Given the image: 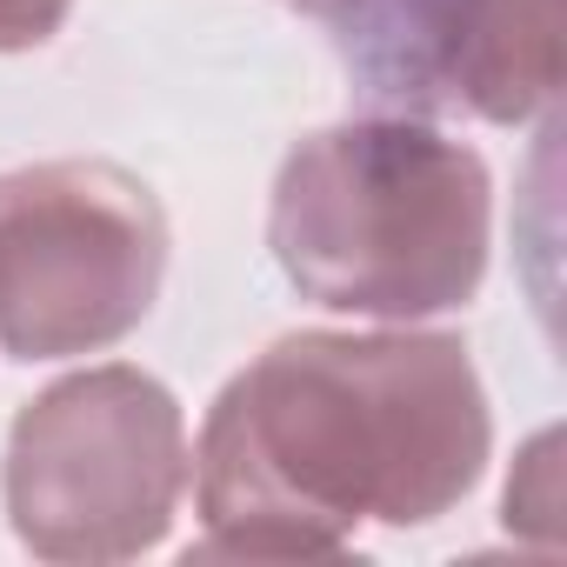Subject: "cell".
I'll use <instances>...</instances> for the list:
<instances>
[{"label":"cell","mask_w":567,"mask_h":567,"mask_svg":"<svg viewBox=\"0 0 567 567\" xmlns=\"http://www.w3.org/2000/svg\"><path fill=\"white\" fill-rule=\"evenodd\" d=\"M487 441L454 334H288L207 408L194 560H334L361 520L427 527L467 501Z\"/></svg>","instance_id":"cell-1"},{"label":"cell","mask_w":567,"mask_h":567,"mask_svg":"<svg viewBox=\"0 0 567 567\" xmlns=\"http://www.w3.org/2000/svg\"><path fill=\"white\" fill-rule=\"evenodd\" d=\"M487 161L421 121L308 134L274 174L267 247L288 288L361 321L467 308L487 274Z\"/></svg>","instance_id":"cell-2"},{"label":"cell","mask_w":567,"mask_h":567,"mask_svg":"<svg viewBox=\"0 0 567 567\" xmlns=\"http://www.w3.org/2000/svg\"><path fill=\"white\" fill-rule=\"evenodd\" d=\"M14 540L41 560L107 567L147 554L187 494L181 401L141 368H87L34 394L0 467Z\"/></svg>","instance_id":"cell-3"},{"label":"cell","mask_w":567,"mask_h":567,"mask_svg":"<svg viewBox=\"0 0 567 567\" xmlns=\"http://www.w3.org/2000/svg\"><path fill=\"white\" fill-rule=\"evenodd\" d=\"M167 280V207L114 161L0 174V354L68 361L127 341Z\"/></svg>","instance_id":"cell-4"},{"label":"cell","mask_w":567,"mask_h":567,"mask_svg":"<svg viewBox=\"0 0 567 567\" xmlns=\"http://www.w3.org/2000/svg\"><path fill=\"white\" fill-rule=\"evenodd\" d=\"M288 8L315 14L341 41L368 94L427 107V54H434L441 0H288Z\"/></svg>","instance_id":"cell-5"},{"label":"cell","mask_w":567,"mask_h":567,"mask_svg":"<svg viewBox=\"0 0 567 567\" xmlns=\"http://www.w3.org/2000/svg\"><path fill=\"white\" fill-rule=\"evenodd\" d=\"M74 0H0V54H21L61 34Z\"/></svg>","instance_id":"cell-6"}]
</instances>
